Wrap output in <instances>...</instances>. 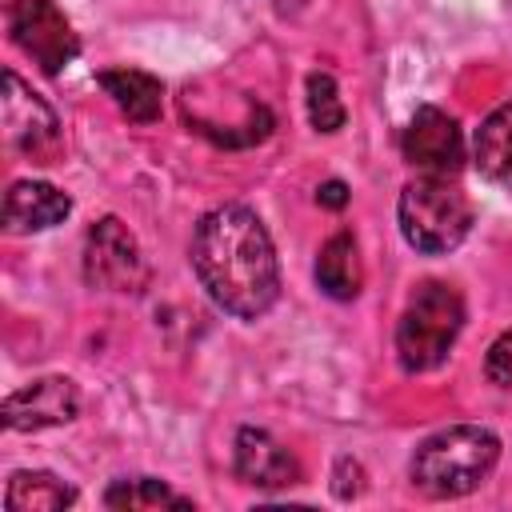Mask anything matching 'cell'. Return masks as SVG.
Returning <instances> with one entry per match:
<instances>
[{
    "mask_svg": "<svg viewBox=\"0 0 512 512\" xmlns=\"http://www.w3.org/2000/svg\"><path fill=\"white\" fill-rule=\"evenodd\" d=\"M188 256L208 300L236 320H260L280 300L276 248L248 204H220L200 216Z\"/></svg>",
    "mask_w": 512,
    "mask_h": 512,
    "instance_id": "obj_1",
    "label": "cell"
},
{
    "mask_svg": "<svg viewBox=\"0 0 512 512\" xmlns=\"http://www.w3.org/2000/svg\"><path fill=\"white\" fill-rule=\"evenodd\" d=\"M500 464V436L484 424H452L424 436L408 460L412 484L432 500L476 492Z\"/></svg>",
    "mask_w": 512,
    "mask_h": 512,
    "instance_id": "obj_2",
    "label": "cell"
},
{
    "mask_svg": "<svg viewBox=\"0 0 512 512\" xmlns=\"http://www.w3.org/2000/svg\"><path fill=\"white\" fill-rule=\"evenodd\" d=\"M464 328V296L448 280H420L396 320V360L404 372H432L448 360Z\"/></svg>",
    "mask_w": 512,
    "mask_h": 512,
    "instance_id": "obj_3",
    "label": "cell"
},
{
    "mask_svg": "<svg viewBox=\"0 0 512 512\" xmlns=\"http://www.w3.org/2000/svg\"><path fill=\"white\" fill-rule=\"evenodd\" d=\"M400 236L424 256H444L472 232V204L452 176H416L396 200Z\"/></svg>",
    "mask_w": 512,
    "mask_h": 512,
    "instance_id": "obj_4",
    "label": "cell"
},
{
    "mask_svg": "<svg viewBox=\"0 0 512 512\" xmlns=\"http://www.w3.org/2000/svg\"><path fill=\"white\" fill-rule=\"evenodd\" d=\"M84 280L100 292L140 296L148 288V260L124 220L104 216L84 236Z\"/></svg>",
    "mask_w": 512,
    "mask_h": 512,
    "instance_id": "obj_5",
    "label": "cell"
},
{
    "mask_svg": "<svg viewBox=\"0 0 512 512\" xmlns=\"http://www.w3.org/2000/svg\"><path fill=\"white\" fill-rule=\"evenodd\" d=\"M8 28L16 48L32 56L44 76H56L60 68H68L80 52V40L68 16L56 8V0H16L8 8Z\"/></svg>",
    "mask_w": 512,
    "mask_h": 512,
    "instance_id": "obj_6",
    "label": "cell"
},
{
    "mask_svg": "<svg viewBox=\"0 0 512 512\" xmlns=\"http://www.w3.org/2000/svg\"><path fill=\"white\" fill-rule=\"evenodd\" d=\"M0 120H4V136L16 152L48 164L60 152V120L48 108V100L40 92H32L16 68H4V88H0Z\"/></svg>",
    "mask_w": 512,
    "mask_h": 512,
    "instance_id": "obj_7",
    "label": "cell"
},
{
    "mask_svg": "<svg viewBox=\"0 0 512 512\" xmlns=\"http://www.w3.org/2000/svg\"><path fill=\"white\" fill-rule=\"evenodd\" d=\"M404 160L420 176H456L464 164V132L456 116H448L436 104H420L416 116L404 128Z\"/></svg>",
    "mask_w": 512,
    "mask_h": 512,
    "instance_id": "obj_8",
    "label": "cell"
},
{
    "mask_svg": "<svg viewBox=\"0 0 512 512\" xmlns=\"http://www.w3.org/2000/svg\"><path fill=\"white\" fill-rule=\"evenodd\" d=\"M80 416V388L68 376H40L4 396V428L8 432H40L60 428Z\"/></svg>",
    "mask_w": 512,
    "mask_h": 512,
    "instance_id": "obj_9",
    "label": "cell"
},
{
    "mask_svg": "<svg viewBox=\"0 0 512 512\" xmlns=\"http://www.w3.org/2000/svg\"><path fill=\"white\" fill-rule=\"evenodd\" d=\"M232 468L252 488H292L300 480V460L268 432V428H240L232 440Z\"/></svg>",
    "mask_w": 512,
    "mask_h": 512,
    "instance_id": "obj_10",
    "label": "cell"
},
{
    "mask_svg": "<svg viewBox=\"0 0 512 512\" xmlns=\"http://www.w3.org/2000/svg\"><path fill=\"white\" fill-rule=\"evenodd\" d=\"M68 212H72V200L56 184H48V180H16L4 192L0 220H4V232L28 236V232H48V228L64 224Z\"/></svg>",
    "mask_w": 512,
    "mask_h": 512,
    "instance_id": "obj_11",
    "label": "cell"
},
{
    "mask_svg": "<svg viewBox=\"0 0 512 512\" xmlns=\"http://www.w3.org/2000/svg\"><path fill=\"white\" fill-rule=\"evenodd\" d=\"M96 84L136 124H156L160 112H164V88H160V80L152 72H140V68H104V72H96Z\"/></svg>",
    "mask_w": 512,
    "mask_h": 512,
    "instance_id": "obj_12",
    "label": "cell"
},
{
    "mask_svg": "<svg viewBox=\"0 0 512 512\" xmlns=\"http://www.w3.org/2000/svg\"><path fill=\"white\" fill-rule=\"evenodd\" d=\"M316 284L324 296L332 300H356L364 288V264H360V248L352 232H336L320 244L316 256Z\"/></svg>",
    "mask_w": 512,
    "mask_h": 512,
    "instance_id": "obj_13",
    "label": "cell"
},
{
    "mask_svg": "<svg viewBox=\"0 0 512 512\" xmlns=\"http://www.w3.org/2000/svg\"><path fill=\"white\" fill-rule=\"evenodd\" d=\"M76 504V488L44 468H20L8 476L4 508L8 512H64Z\"/></svg>",
    "mask_w": 512,
    "mask_h": 512,
    "instance_id": "obj_14",
    "label": "cell"
},
{
    "mask_svg": "<svg viewBox=\"0 0 512 512\" xmlns=\"http://www.w3.org/2000/svg\"><path fill=\"white\" fill-rule=\"evenodd\" d=\"M472 164L488 180L512 176V100L492 108L472 136Z\"/></svg>",
    "mask_w": 512,
    "mask_h": 512,
    "instance_id": "obj_15",
    "label": "cell"
},
{
    "mask_svg": "<svg viewBox=\"0 0 512 512\" xmlns=\"http://www.w3.org/2000/svg\"><path fill=\"white\" fill-rule=\"evenodd\" d=\"M100 500L112 512H152V508H180V512H188V508H196L188 496L172 492L156 476H120V480H112L104 488Z\"/></svg>",
    "mask_w": 512,
    "mask_h": 512,
    "instance_id": "obj_16",
    "label": "cell"
},
{
    "mask_svg": "<svg viewBox=\"0 0 512 512\" xmlns=\"http://www.w3.org/2000/svg\"><path fill=\"white\" fill-rule=\"evenodd\" d=\"M308 120L316 132H340L348 112L340 100V88L332 80V72H312L308 76Z\"/></svg>",
    "mask_w": 512,
    "mask_h": 512,
    "instance_id": "obj_17",
    "label": "cell"
},
{
    "mask_svg": "<svg viewBox=\"0 0 512 512\" xmlns=\"http://www.w3.org/2000/svg\"><path fill=\"white\" fill-rule=\"evenodd\" d=\"M484 376L496 384V388H512V332H504L488 356H484Z\"/></svg>",
    "mask_w": 512,
    "mask_h": 512,
    "instance_id": "obj_18",
    "label": "cell"
},
{
    "mask_svg": "<svg viewBox=\"0 0 512 512\" xmlns=\"http://www.w3.org/2000/svg\"><path fill=\"white\" fill-rule=\"evenodd\" d=\"M316 200H320L324 208L340 212V208L348 204V184H344V180H324V184L316 188Z\"/></svg>",
    "mask_w": 512,
    "mask_h": 512,
    "instance_id": "obj_19",
    "label": "cell"
}]
</instances>
